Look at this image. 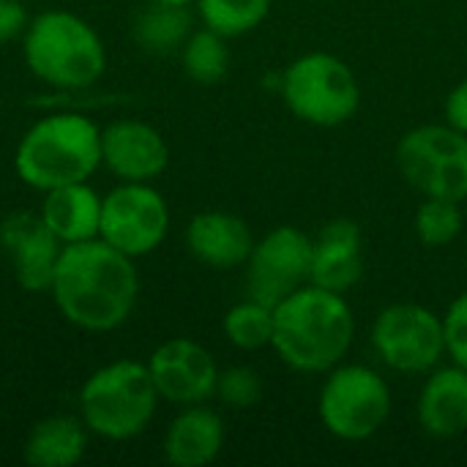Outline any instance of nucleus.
Returning a JSON list of instances; mask_svg holds the SVG:
<instances>
[{
	"mask_svg": "<svg viewBox=\"0 0 467 467\" xmlns=\"http://www.w3.org/2000/svg\"><path fill=\"white\" fill-rule=\"evenodd\" d=\"M49 296L66 323L88 334H107L131 317L140 274L131 257L101 238H90L63 246Z\"/></svg>",
	"mask_w": 467,
	"mask_h": 467,
	"instance_id": "f257e3e1",
	"label": "nucleus"
},
{
	"mask_svg": "<svg viewBox=\"0 0 467 467\" xmlns=\"http://www.w3.org/2000/svg\"><path fill=\"white\" fill-rule=\"evenodd\" d=\"M356 317L342 293L304 285L274 306L276 356L296 372H328L353 348Z\"/></svg>",
	"mask_w": 467,
	"mask_h": 467,
	"instance_id": "f03ea898",
	"label": "nucleus"
},
{
	"mask_svg": "<svg viewBox=\"0 0 467 467\" xmlns=\"http://www.w3.org/2000/svg\"><path fill=\"white\" fill-rule=\"evenodd\" d=\"M101 167V126L82 112H49L16 142L14 170L22 183L49 192L66 183L90 181Z\"/></svg>",
	"mask_w": 467,
	"mask_h": 467,
	"instance_id": "7ed1b4c3",
	"label": "nucleus"
},
{
	"mask_svg": "<svg viewBox=\"0 0 467 467\" xmlns=\"http://www.w3.org/2000/svg\"><path fill=\"white\" fill-rule=\"evenodd\" d=\"M22 55L27 71L55 90H85L107 71V47L99 30L66 8L30 16Z\"/></svg>",
	"mask_w": 467,
	"mask_h": 467,
	"instance_id": "20e7f679",
	"label": "nucleus"
},
{
	"mask_svg": "<svg viewBox=\"0 0 467 467\" xmlns=\"http://www.w3.org/2000/svg\"><path fill=\"white\" fill-rule=\"evenodd\" d=\"M79 419L90 435L131 441L148 430L161 402L150 369L142 361H112L99 367L79 389Z\"/></svg>",
	"mask_w": 467,
	"mask_h": 467,
	"instance_id": "39448f33",
	"label": "nucleus"
},
{
	"mask_svg": "<svg viewBox=\"0 0 467 467\" xmlns=\"http://www.w3.org/2000/svg\"><path fill=\"white\" fill-rule=\"evenodd\" d=\"M287 109L320 129L348 123L361 107V85L353 68L331 52H306L296 57L279 79Z\"/></svg>",
	"mask_w": 467,
	"mask_h": 467,
	"instance_id": "423d86ee",
	"label": "nucleus"
},
{
	"mask_svg": "<svg viewBox=\"0 0 467 467\" xmlns=\"http://www.w3.org/2000/svg\"><path fill=\"white\" fill-rule=\"evenodd\" d=\"M317 413L323 427L339 441H369L391 416L389 383L364 364H337L326 372Z\"/></svg>",
	"mask_w": 467,
	"mask_h": 467,
	"instance_id": "0eeeda50",
	"label": "nucleus"
},
{
	"mask_svg": "<svg viewBox=\"0 0 467 467\" xmlns=\"http://www.w3.org/2000/svg\"><path fill=\"white\" fill-rule=\"evenodd\" d=\"M397 170L424 197L467 200V134L449 123L410 129L397 145Z\"/></svg>",
	"mask_w": 467,
	"mask_h": 467,
	"instance_id": "6e6552de",
	"label": "nucleus"
},
{
	"mask_svg": "<svg viewBox=\"0 0 467 467\" xmlns=\"http://www.w3.org/2000/svg\"><path fill=\"white\" fill-rule=\"evenodd\" d=\"M369 337L380 361L405 375H424L446 356L443 317L421 304H391L380 309Z\"/></svg>",
	"mask_w": 467,
	"mask_h": 467,
	"instance_id": "1a4fd4ad",
	"label": "nucleus"
},
{
	"mask_svg": "<svg viewBox=\"0 0 467 467\" xmlns=\"http://www.w3.org/2000/svg\"><path fill=\"white\" fill-rule=\"evenodd\" d=\"M170 233V205L150 183H118L101 197L99 238L131 260L156 252Z\"/></svg>",
	"mask_w": 467,
	"mask_h": 467,
	"instance_id": "9d476101",
	"label": "nucleus"
},
{
	"mask_svg": "<svg viewBox=\"0 0 467 467\" xmlns=\"http://www.w3.org/2000/svg\"><path fill=\"white\" fill-rule=\"evenodd\" d=\"M312 254L315 238L293 224H282L265 233L260 241H254V249L246 260L249 298L268 306L282 304L290 293L309 285Z\"/></svg>",
	"mask_w": 467,
	"mask_h": 467,
	"instance_id": "9b49d317",
	"label": "nucleus"
},
{
	"mask_svg": "<svg viewBox=\"0 0 467 467\" xmlns=\"http://www.w3.org/2000/svg\"><path fill=\"white\" fill-rule=\"evenodd\" d=\"M148 369L159 397L178 408L202 405L216 397V380L222 372L213 353L186 337L161 342L150 353Z\"/></svg>",
	"mask_w": 467,
	"mask_h": 467,
	"instance_id": "f8f14e48",
	"label": "nucleus"
},
{
	"mask_svg": "<svg viewBox=\"0 0 467 467\" xmlns=\"http://www.w3.org/2000/svg\"><path fill=\"white\" fill-rule=\"evenodd\" d=\"M170 164L164 134L137 118H120L101 126V167L123 183H150Z\"/></svg>",
	"mask_w": 467,
	"mask_h": 467,
	"instance_id": "ddd939ff",
	"label": "nucleus"
},
{
	"mask_svg": "<svg viewBox=\"0 0 467 467\" xmlns=\"http://www.w3.org/2000/svg\"><path fill=\"white\" fill-rule=\"evenodd\" d=\"M0 249L11 263L14 279L27 293H49L63 244L38 213L22 211L0 222Z\"/></svg>",
	"mask_w": 467,
	"mask_h": 467,
	"instance_id": "4468645a",
	"label": "nucleus"
},
{
	"mask_svg": "<svg viewBox=\"0 0 467 467\" xmlns=\"http://www.w3.org/2000/svg\"><path fill=\"white\" fill-rule=\"evenodd\" d=\"M364 274L361 227L353 219H331L315 235L309 282L334 293H348Z\"/></svg>",
	"mask_w": 467,
	"mask_h": 467,
	"instance_id": "2eb2a0df",
	"label": "nucleus"
},
{
	"mask_svg": "<svg viewBox=\"0 0 467 467\" xmlns=\"http://www.w3.org/2000/svg\"><path fill=\"white\" fill-rule=\"evenodd\" d=\"M186 249L211 268H238L254 249L249 224L227 211H202L186 224Z\"/></svg>",
	"mask_w": 467,
	"mask_h": 467,
	"instance_id": "dca6fc26",
	"label": "nucleus"
},
{
	"mask_svg": "<svg viewBox=\"0 0 467 467\" xmlns=\"http://www.w3.org/2000/svg\"><path fill=\"white\" fill-rule=\"evenodd\" d=\"M419 424L432 438H457L467 432V369L460 364L435 367L419 394Z\"/></svg>",
	"mask_w": 467,
	"mask_h": 467,
	"instance_id": "f3484780",
	"label": "nucleus"
},
{
	"mask_svg": "<svg viewBox=\"0 0 467 467\" xmlns=\"http://www.w3.org/2000/svg\"><path fill=\"white\" fill-rule=\"evenodd\" d=\"M224 449V421L216 410L202 405H186L170 421L161 451L175 467L211 465Z\"/></svg>",
	"mask_w": 467,
	"mask_h": 467,
	"instance_id": "a211bd4d",
	"label": "nucleus"
},
{
	"mask_svg": "<svg viewBox=\"0 0 467 467\" xmlns=\"http://www.w3.org/2000/svg\"><path fill=\"white\" fill-rule=\"evenodd\" d=\"M38 216L63 246L99 238L101 194L88 181L55 186L49 192H41Z\"/></svg>",
	"mask_w": 467,
	"mask_h": 467,
	"instance_id": "6ab92c4d",
	"label": "nucleus"
},
{
	"mask_svg": "<svg viewBox=\"0 0 467 467\" xmlns=\"http://www.w3.org/2000/svg\"><path fill=\"white\" fill-rule=\"evenodd\" d=\"M90 430L77 416H47L25 438L22 457L30 467H74L88 454Z\"/></svg>",
	"mask_w": 467,
	"mask_h": 467,
	"instance_id": "aec40b11",
	"label": "nucleus"
},
{
	"mask_svg": "<svg viewBox=\"0 0 467 467\" xmlns=\"http://www.w3.org/2000/svg\"><path fill=\"white\" fill-rule=\"evenodd\" d=\"M192 30H194V16L189 5L148 0V5L134 19L131 36L145 55L167 57L172 52H181Z\"/></svg>",
	"mask_w": 467,
	"mask_h": 467,
	"instance_id": "412c9836",
	"label": "nucleus"
},
{
	"mask_svg": "<svg viewBox=\"0 0 467 467\" xmlns=\"http://www.w3.org/2000/svg\"><path fill=\"white\" fill-rule=\"evenodd\" d=\"M224 36H219L211 27L192 30L186 44L181 47V66L189 79L200 85H216L227 77L230 68V49H227Z\"/></svg>",
	"mask_w": 467,
	"mask_h": 467,
	"instance_id": "4be33fe9",
	"label": "nucleus"
},
{
	"mask_svg": "<svg viewBox=\"0 0 467 467\" xmlns=\"http://www.w3.org/2000/svg\"><path fill=\"white\" fill-rule=\"evenodd\" d=\"M194 5L205 27L224 38H238L268 19L274 0H194Z\"/></svg>",
	"mask_w": 467,
	"mask_h": 467,
	"instance_id": "5701e85b",
	"label": "nucleus"
},
{
	"mask_svg": "<svg viewBox=\"0 0 467 467\" xmlns=\"http://www.w3.org/2000/svg\"><path fill=\"white\" fill-rule=\"evenodd\" d=\"M224 337L233 348L238 350H263V348H271V339H274V306L263 304V301H254V298H246L235 306L227 309L224 315Z\"/></svg>",
	"mask_w": 467,
	"mask_h": 467,
	"instance_id": "b1692460",
	"label": "nucleus"
},
{
	"mask_svg": "<svg viewBox=\"0 0 467 467\" xmlns=\"http://www.w3.org/2000/svg\"><path fill=\"white\" fill-rule=\"evenodd\" d=\"M413 227L424 246H432V249L449 246L460 238L465 227L462 202L446 200V197H424V202L416 211Z\"/></svg>",
	"mask_w": 467,
	"mask_h": 467,
	"instance_id": "393cba45",
	"label": "nucleus"
},
{
	"mask_svg": "<svg viewBox=\"0 0 467 467\" xmlns=\"http://www.w3.org/2000/svg\"><path fill=\"white\" fill-rule=\"evenodd\" d=\"M263 378L252 367H230L219 372L216 397L233 410H249L263 400Z\"/></svg>",
	"mask_w": 467,
	"mask_h": 467,
	"instance_id": "a878e982",
	"label": "nucleus"
},
{
	"mask_svg": "<svg viewBox=\"0 0 467 467\" xmlns=\"http://www.w3.org/2000/svg\"><path fill=\"white\" fill-rule=\"evenodd\" d=\"M446 356L467 369V290L460 293L443 315Z\"/></svg>",
	"mask_w": 467,
	"mask_h": 467,
	"instance_id": "bb28decb",
	"label": "nucleus"
},
{
	"mask_svg": "<svg viewBox=\"0 0 467 467\" xmlns=\"http://www.w3.org/2000/svg\"><path fill=\"white\" fill-rule=\"evenodd\" d=\"M27 8L22 0H0V44H11L27 30Z\"/></svg>",
	"mask_w": 467,
	"mask_h": 467,
	"instance_id": "cd10ccee",
	"label": "nucleus"
},
{
	"mask_svg": "<svg viewBox=\"0 0 467 467\" xmlns=\"http://www.w3.org/2000/svg\"><path fill=\"white\" fill-rule=\"evenodd\" d=\"M443 109H446V123H449L451 129L467 134V79L457 82V85L449 90Z\"/></svg>",
	"mask_w": 467,
	"mask_h": 467,
	"instance_id": "c85d7f7f",
	"label": "nucleus"
},
{
	"mask_svg": "<svg viewBox=\"0 0 467 467\" xmlns=\"http://www.w3.org/2000/svg\"><path fill=\"white\" fill-rule=\"evenodd\" d=\"M159 3H178V5H192L194 0H159Z\"/></svg>",
	"mask_w": 467,
	"mask_h": 467,
	"instance_id": "c756f323",
	"label": "nucleus"
}]
</instances>
